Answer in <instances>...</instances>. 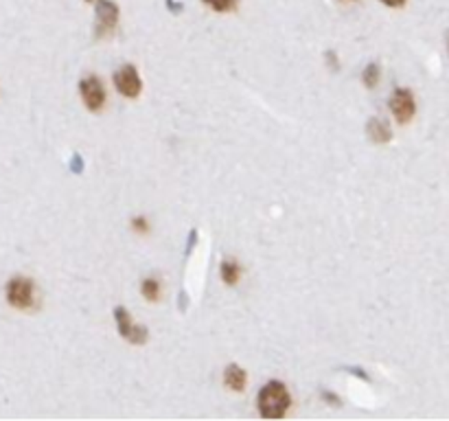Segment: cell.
<instances>
[{
    "instance_id": "6da1fadb",
    "label": "cell",
    "mask_w": 449,
    "mask_h": 421,
    "mask_svg": "<svg viewBox=\"0 0 449 421\" xmlns=\"http://www.w3.org/2000/svg\"><path fill=\"white\" fill-rule=\"evenodd\" d=\"M290 404H292V397L283 382H268L259 393V410L265 419L285 417Z\"/></svg>"
},
{
    "instance_id": "7a4b0ae2",
    "label": "cell",
    "mask_w": 449,
    "mask_h": 421,
    "mask_svg": "<svg viewBox=\"0 0 449 421\" xmlns=\"http://www.w3.org/2000/svg\"><path fill=\"white\" fill-rule=\"evenodd\" d=\"M7 300L16 310H33L37 298H35V286L31 279L16 276L7 283Z\"/></svg>"
},
{
    "instance_id": "3957f363",
    "label": "cell",
    "mask_w": 449,
    "mask_h": 421,
    "mask_svg": "<svg viewBox=\"0 0 449 421\" xmlns=\"http://www.w3.org/2000/svg\"><path fill=\"white\" fill-rule=\"evenodd\" d=\"M114 86L116 90L128 97V99H136L142 90V82H140V75L134 66H121L114 75Z\"/></svg>"
},
{
    "instance_id": "277c9868",
    "label": "cell",
    "mask_w": 449,
    "mask_h": 421,
    "mask_svg": "<svg viewBox=\"0 0 449 421\" xmlns=\"http://www.w3.org/2000/svg\"><path fill=\"white\" fill-rule=\"evenodd\" d=\"M79 92H81V99H84V104H86L88 110L97 112V110L104 108V104H106V88L94 75L86 77L84 82L79 84Z\"/></svg>"
},
{
    "instance_id": "5b68a950",
    "label": "cell",
    "mask_w": 449,
    "mask_h": 421,
    "mask_svg": "<svg viewBox=\"0 0 449 421\" xmlns=\"http://www.w3.org/2000/svg\"><path fill=\"white\" fill-rule=\"evenodd\" d=\"M118 25V7L110 0H99L97 3V25H94V33L99 37H106L108 33H112Z\"/></svg>"
},
{
    "instance_id": "8992f818",
    "label": "cell",
    "mask_w": 449,
    "mask_h": 421,
    "mask_svg": "<svg viewBox=\"0 0 449 421\" xmlns=\"http://www.w3.org/2000/svg\"><path fill=\"white\" fill-rule=\"evenodd\" d=\"M414 97L410 90H405V88H397L390 97V112L393 116L397 118L399 123H407L410 118L414 116Z\"/></svg>"
},
{
    "instance_id": "52a82bcc",
    "label": "cell",
    "mask_w": 449,
    "mask_h": 421,
    "mask_svg": "<svg viewBox=\"0 0 449 421\" xmlns=\"http://www.w3.org/2000/svg\"><path fill=\"white\" fill-rule=\"evenodd\" d=\"M114 318H116V327H118V334L123 336L125 340H130V343L134 345H142L147 340V329L140 327V325H134L132 318L128 314V310L123 307H116L114 310Z\"/></svg>"
},
{
    "instance_id": "ba28073f",
    "label": "cell",
    "mask_w": 449,
    "mask_h": 421,
    "mask_svg": "<svg viewBox=\"0 0 449 421\" xmlns=\"http://www.w3.org/2000/svg\"><path fill=\"white\" fill-rule=\"evenodd\" d=\"M223 382H226V386H230L233 391L241 393L243 389H246V382H248L246 371H243L241 367H237V365H230L226 369V373H223Z\"/></svg>"
},
{
    "instance_id": "9c48e42d",
    "label": "cell",
    "mask_w": 449,
    "mask_h": 421,
    "mask_svg": "<svg viewBox=\"0 0 449 421\" xmlns=\"http://www.w3.org/2000/svg\"><path fill=\"white\" fill-rule=\"evenodd\" d=\"M369 136L375 140V143H388V140H390V128H388L386 121H379V118H371Z\"/></svg>"
},
{
    "instance_id": "30bf717a",
    "label": "cell",
    "mask_w": 449,
    "mask_h": 421,
    "mask_svg": "<svg viewBox=\"0 0 449 421\" xmlns=\"http://www.w3.org/2000/svg\"><path fill=\"white\" fill-rule=\"evenodd\" d=\"M241 276V268L237 262H233V259H226V262L221 264V279L226 281L228 286H235L237 281Z\"/></svg>"
},
{
    "instance_id": "8fae6325",
    "label": "cell",
    "mask_w": 449,
    "mask_h": 421,
    "mask_svg": "<svg viewBox=\"0 0 449 421\" xmlns=\"http://www.w3.org/2000/svg\"><path fill=\"white\" fill-rule=\"evenodd\" d=\"M140 292L142 296H145L147 300H158L160 296V283L156 279H145L142 281V286H140Z\"/></svg>"
},
{
    "instance_id": "7c38bea8",
    "label": "cell",
    "mask_w": 449,
    "mask_h": 421,
    "mask_svg": "<svg viewBox=\"0 0 449 421\" xmlns=\"http://www.w3.org/2000/svg\"><path fill=\"white\" fill-rule=\"evenodd\" d=\"M213 11H219V13H226L230 9H235L237 5V0H204Z\"/></svg>"
},
{
    "instance_id": "4fadbf2b",
    "label": "cell",
    "mask_w": 449,
    "mask_h": 421,
    "mask_svg": "<svg viewBox=\"0 0 449 421\" xmlns=\"http://www.w3.org/2000/svg\"><path fill=\"white\" fill-rule=\"evenodd\" d=\"M377 82H379V68L375 64H371L369 68L364 71V84L369 86V88H375Z\"/></svg>"
},
{
    "instance_id": "5bb4252c",
    "label": "cell",
    "mask_w": 449,
    "mask_h": 421,
    "mask_svg": "<svg viewBox=\"0 0 449 421\" xmlns=\"http://www.w3.org/2000/svg\"><path fill=\"white\" fill-rule=\"evenodd\" d=\"M381 3L388 5V7H403L405 0H381Z\"/></svg>"
},
{
    "instance_id": "9a60e30c",
    "label": "cell",
    "mask_w": 449,
    "mask_h": 421,
    "mask_svg": "<svg viewBox=\"0 0 449 421\" xmlns=\"http://www.w3.org/2000/svg\"><path fill=\"white\" fill-rule=\"evenodd\" d=\"M134 226H138V231H147V224H145V219H142V217L134 219Z\"/></svg>"
}]
</instances>
